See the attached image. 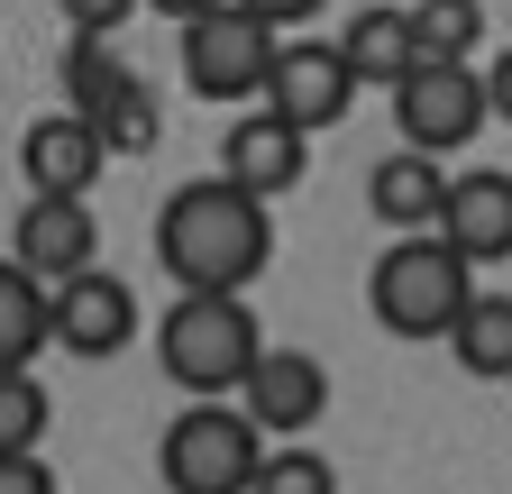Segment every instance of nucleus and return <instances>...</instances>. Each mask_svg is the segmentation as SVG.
I'll list each match as a JSON object with an SVG mask.
<instances>
[{
    "label": "nucleus",
    "mask_w": 512,
    "mask_h": 494,
    "mask_svg": "<svg viewBox=\"0 0 512 494\" xmlns=\"http://www.w3.org/2000/svg\"><path fill=\"white\" fill-rule=\"evenodd\" d=\"M156 266L174 275V293H247L275 266V211L229 174L174 183L156 211Z\"/></svg>",
    "instance_id": "f257e3e1"
},
{
    "label": "nucleus",
    "mask_w": 512,
    "mask_h": 494,
    "mask_svg": "<svg viewBox=\"0 0 512 494\" xmlns=\"http://www.w3.org/2000/svg\"><path fill=\"white\" fill-rule=\"evenodd\" d=\"M467 302H476V266H467L439 229L394 238V247L366 266V312H375L384 339H403V348H421V339L448 348V330L467 321Z\"/></svg>",
    "instance_id": "f03ea898"
},
{
    "label": "nucleus",
    "mask_w": 512,
    "mask_h": 494,
    "mask_svg": "<svg viewBox=\"0 0 512 494\" xmlns=\"http://www.w3.org/2000/svg\"><path fill=\"white\" fill-rule=\"evenodd\" d=\"M266 357L247 293H174V312L156 321V366L183 394H238L247 366Z\"/></svg>",
    "instance_id": "7ed1b4c3"
},
{
    "label": "nucleus",
    "mask_w": 512,
    "mask_h": 494,
    "mask_svg": "<svg viewBox=\"0 0 512 494\" xmlns=\"http://www.w3.org/2000/svg\"><path fill=\"white\" fill-rule=\"evenodd\" d=\"M256 467H266V430L247 421V403H220V394L174 412L156 440V476L174 494H247Z\"/></svg>",
    "instance_id": "20e7f679"
},
{
    "label": "nucleus",
    "mask_w": 512,
    "mask_h": 494,
    "mask_svg": "<svg viewBox=\"0 0 512 494\" xmlns=\"http://www.w3.org/2000/svg\"><path fill=\"white\" fill-rule=\"evenodd\" d=\"M275 55H284L275 19H256L247 0H220V10L183 19V83L202 101H256L266 74H275Z\"/></svg>",
    "instance_id": "39448f33"
},
{
    "label": "nucleus",
    "mask_w": 512,
    "mask_h": 494,
    "mask_svg": "<svg viewBox=\"0 0 512 494\" xmlns=\"http://www.w3.org/2000/svg\"><path fill=\"white\" fill-rule=\"evenodd\" d=\"M485 119H494V101H485V74H476V65H412V74L394 83V129H403V147H421V156L476 147Z\"/></svg>",
    "instance_id": "423d86ee"
},
{
    "label": "nucleus",
    "mask_w": 512,
    "mask_h": 494,
    "mask_svg": "<svg viewBox=\"0 0 512 494\" xmlns=\"http://www.w3.org/2000/svg\"><path fill=\"white\" fill-rule=\"evenodd\" d=\"M266 101L275 119H293L302 138H320V129H339L348 119V101H357V74H348V55L339 46H320V37H284V55H275V74H266Z\"/></svg>",
    "instance_id": "0eeeda50"
},
{
    "label": "nucleus",
    "mask_w": 512,
    "mask_h": 494,
    "mask_svg": "<svg viewBox=\"0 0 512 494\" xmlns=\"http://www.w3.org/2000/svg\"><path fill=\"white\" fill-rule=\"evenodd\" d=\"M10 257H19L37 284L92 275V266H101V220H92V202H74V193H28V211H19V229H10Z\"/></svg>",
    "instance_id": "6e6552de"
},
{
    "label": "nucleus",
    "mask_w": 512,
    "mask_h": 494,
    "mask_svg": "<svg viewBox=\"0 0 512 494\" xmlns=\"http://www.w3.org/2000/svg\"><path fill=\"white\" fill-rule=\"evenodd\" d=\"M238 403H247V421L266 430V440H302V430L330 412V366H320L311 348H266L247 366Z\"/></svg>",
    "instance_id": "1a4fd4ad"
},
{
    "label": "nucleus",
    "mask_w": 512,
    "mask_h": 494,
    "mask_svg": "<svg viewBox=\"0 0 512 494\" xmlns=\"http://www.w3.org/2000/svg\"><path fill=\"white\" fill-rule=\"evenodd\" d=\"M19 174H28V193H74L92 202V183L110 174V147L83 110H46L28 119V138H19Z\"/></svg>",
    "instance_id": "9d476101"
},
{
    "label": "nucleus",
    "mask_w": 512,
    "mask_h": 494,
    "mask_svg": "<svg viewBox=\"0 0 512 494\" xmlns=\"http://www.w3.org/2000/svg\"><path fill=\"white\" fill-rule=\"evenodd\" d=\"M302 165H311V138L293 129V119H275L266 101H256L247 119H229V138H220V174L238 183V193H256V202L293 193Z\"/></svg>",
    "instance_id": "9b49d317"
},
{
    "label": "nucleus",
    "mask_w": 512,
    "mask_h": 494,
    "mask_svg": "<svg viewBox=\"0 0 512 494\" xmlns=\"http://www.w3.org/2000/svg\"><path fill=\"white\" fill-rule=\"evenodd\" d=\"M128 339H138V293H128L110 266L55 284V348H74V357H119Z\"/></svg>",
    "instance_id": "f8f14e48"
},
{
    "label": "nucleus",
    "mask_w": 512,
    "mask_h": 494,
    "mask_svg": "<svg viewBox=\"0 0 512 494\" xmlns=\"http://www.w3.org/2000/svg\"><path fill=\"white\" fill-rule=\"evenodd\" d=\"M448 183H458V174H439V156L394 147V156L366 174V211L394 229V238H421V229H439V220H448Z\"/></svg>",
    "instance_id": "ddd939ff"
},
{
    "label": "nucleus",
    "mask_w": 512,
    "mask_h": 494,
    "mask_svg": "<svg viewBox=\"0 0 512 494\" xmlns=\"http://www.w3.org/2000/svg\"><path fill=\"white\" fill-rule=\"evenodd\" d=\"M439 238L458 247L467 266H503L512 257V174H458L448 183V220H439Z\"/></svg>",
    "instance_id": "4468645a"
},
{
    "label": "nucleus",
    "mask_w": 512,
    "mask_h": 494,
    "mask_svg": "<svg viewBox=\"0 0 512 494\" xmlns=\"http://www.w3.org/2000/svg\"><path fill=\"white\" fill-rule=\"evenodd\" d=\"M339 55H348V74H357V92L375 83V92H394L421 55H412V10H394V0H375V10H357L348 28H339Z\"/></svg>",
    "instance_id": "2eb2a0df"
},
{
    "label": "nucleus",
    "mask_w": 512,
    "mask_h": 494,
    "mask_svg": "<svg viewBox=\"0 0 512 494\" xmlns=\"http://www.w3.org/2000/svg\"><path fill=\"white\" fill-rule=\"evenodd\" d=\"M37 348H55V284H37L19 257H0V376L37 366Z\"/></svg>",
    "instance_id": "dca6fc26"
},
{
    "label": "nucleus",
    "mask_w": 512,
    "mask_h": 494,
    "mask_svg": "<svg viewBox=\"0 0 512 494\" xmlns=\"http://www.w3.org/2000/svg\"><path fill=\"white\" fill-rule=\"evenodd\" d=\"M448 357H458L476 385H512V293H476L467 321L448 330Z\"/></svg>",
    "instance_id": "f3484780"
},
{
    "label": "nucleus",
    "mask_w": 512,
    "mask_h": 494,
    "mask_svg": "<svg viewBox=\"0 0 512 494\" xmlns=\"http://www.w3.org/2000/svg\"><path fill=\"white\" fill-rule=\"evenodd\" d=\"M83 119H92V129H101V147H110V156H147V147L165 138V110H156V92H147V74H128L119 92H101V101H92Z\"/></svg>",
    "instance_id": "a211bd4d"
},
{
    "label": "nucleus",
    "mask_w": 512,
    "mask_h": 494,
    "mask_svg": "<svg viewBox=\"0 0 512 494\" xmlns=\"http://www.w3.org/2000/svg\"><path fill=\"white\" fill-rule=\"evenodd\" d=\"M485 37V0H421L412 10V55L421 65H467Z\"/></svg>",
    "instance_id": "6ab92c4d"
},
{
    "label": "nucleus",
    "mask_w": 512,
    "mask_h": 494,
    "mask_svg": "<svg viewBox=\"0 0 512 494\" xmlns=\"http://www.w3.org/2000/svg\"><path fill=\"white\" fill-rule=\"evenodd\" d=\"M55 430V394L37 385V366H10L0 376V449H46Z\"/></svg>",
    "instance_id": "aec40b11"
},
{
    "label": "nucleus",
    "mask_w": 512,
    "mask_h": 494,
    "mask_svg": "<svg viewBox=\"0 0 512 494\" xmlns=\"http://www.w3.org/2000/svg\"><path fill=\"white\" fill-rule=\"evenodd\" d=\"M247 494H339V467L320 458V449H266V467H256V485Z\"/></svg>",
    "instance_id": "412c9836"
},
{
    "label": "nucleus",
    "mask_w": 512,
    "mask_h": 494,
    "mask_svg": "<svg viewBox=\"0 0 512 494\" xmlns=\"http://www.w3.org/2000/svg\"><path fill=\"white\" fill-rule=\"evenodd\" d=\"M119 83H128L119 46H110V37H74V55H64V101L92 110V101H101V92H119Z\"/></svg>",
    "instance_id": "4be33fe9"
},
{
    "label": "nucleus",
    "mask_w": 512,
    "mask_h": 494,
    "mask_svg": "<svg viewBox=\"0 0 512 494\" xmlns=\"http://www.w3.org/2000/svg\"><path fill=\"white\" fill-rule=\"evenodd\" d=\"M55 10H64L74 37H110V28H128V10H147V0H55Z\"/></svg>",
    "instance_id": "5701e85b"
},
{
    "label": "nucleus",
    "mask_w": 512,
    "mask_h": 494,
    "mask_svg": "<svg viewBox=\"0 0 512 494\" xmlns=\"http://www.w3.org/2000/svg\"><path fill=\"white\" fill-rule=\"evenodd\" d=\"M0 494H64L46 449H0Z\"/></svg>",
    "instance_id": "b1692460"
},
{
    "label": "nucleus",
    "mask_w": 512,
    "mask_h": 494,
    "mask_svg": "<svg viewBox=\"0 0 512 494\" xmlns=\"http://www.w3.org/2000/svg\"><path fill=\"white\" fill-rule=\"evenodd\" d=\"M485 101H494V119H512V46L485 65Z\"/></svg>",
    "instance_id": "393cba45"
},
{
    "label": "nucleus",
    "mask_w": 512,
    "mask_h": 494,
    "mask_svg": "<svg viewBox=\"0 0 512 494\" xmlns=\"http://www.w3.org/2000/svg\"><path fill=\"white\" fill-rule=\"evenodd\" d=\"M256 19H275V28H293V19H311V10H330V0H247Z\"/></svg>",
    "instance_id": "a878e982"
},
{
    "label": "nucleus",
    "mask_w": 512,
    "mask_h": 494,
    "mask_svg": "<svg viewBox=\"0 0 512 494\" xmlns=\"http://www.w3.org/2000/svg\"><path fill=\"white\" fill-rule=\"evenodd\" d=\"M147 10H165V19L183 28V19H202V10H220V0H147Z\"/></svg>",
    "instance_id": "bb28decb"
},
{
    "label": "nucleus",
    "mask_w": 512,
    "mask_h": 494,
    "mask_svg": "<svg viewBox=\"0 0 512 494\" xmlns=\"http://www.w3.org/2000/svg\"><path fill=\"white\" fill-rule=\"evenodd\" d=\"M394 10H421V0H394Z\"/></svg>",
    "instance_id": "cd10ccee"
}]
</instances>
